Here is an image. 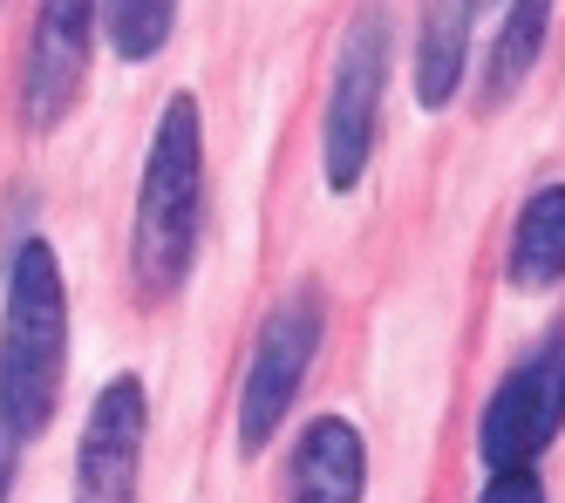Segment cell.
Instances as JSON below:
<instances>
[{
	"label": "cell",
	"mask_w": 565,
	"mask_h": 503,
	"mask_svg": "<svg viewBox=\"0 0 565 503\" xmlns=\"http://www.w3.org/2000/svg\"><path fill=\"white\" fill-rule=\"evenodd\" d=\"M558 429H565V327L532 341V354L491 388L477 415V456L483 470H532L558 442Z\"/></svg>",
	"instance_id": "5"
},
{
	"label": "cell",
	"mask_w": 565,
	"mask_h": 503,
	"mask_svg": "<svg viewBox=\"0 0 565 503\" xmlns=\"http://www.w3.org/2000/svg\"><path fill=\"white\" fill-rule=\"evenodd\" d=\"M369 496V442L348 415H313L287 463V503H361Z\"/></svg>",
	"instance_id": "8"
},
{
	"label": "cell",
	"mask_w": 565,
	"mask_h": 503,
	"mask_svg": "<svg viewBox=\"0 0 565 503\" xmlns=\"http://www.w3.org/2000/svg\"><path fill=\"white\" fill-rule=\"evenodd\" d=\"M552 8L558 0H504V21L491 28V55H483V75H477V109L483 116L518 103V89L532 82L545 41H552Z\"/></svg>",
	"instance_id": "9"
},
{
	"label": "cell",
	"mask_w": 565,
	"mask_h": 503,
	"mask_svg": "<svg viewBox=\"0 0 565 503\" xmlns=\"http://www.w3.org/2000/svg\"><path fill=\"white\" fill-rule=\"evenodd\" d=\"M320 333H328L320 286H294L287 300L259 320L246 374H238V449H246V456H259L279 436V422L294 415L300 382H307V367L320 354Z\"/></svg>",
	"instance_id": "4"
},
{
	"label": "cell",
	"mask_w": 565,
	"mask_h": 503,
	"mask_svg": "<svg viewBox=\"0 0 565 503\" xmlns=\"http://www.w3.org/2000/svg\"><path fill=\"white\" fill-rule=\"evenodd\" d=\"M504 279L518 292H552L565 279V184H539L532 197H524V212L511 225Z\"/></svg>",
	"instance_id": "11"
},
{
	"label": "cell",
	"mask_w": 565,
	"mask_h": 503,
	"mask_svg": "<svg viewBox=\"0 0 565 503\" xmlns=\"http://www.w3.org/2000/svg\"><path fill=\"white\" fill-rule=\"evenodd\" d=\"M198 245H205V116H198V96L178 89L150 130L130 212V279L143 307L178 300Z\"/></svg>",
	"instance_id": "1"
},
{
	"label": "cell",
	"mask_w": 565,
	"mask_h": 503,
	"mask_svg": "<svg viewBox=\"0 0 565 503\" xmlns=\"http://www.w3.org/2000/svg\"><path fill=\"white\" fill-rule=\"evenodd\" d=\"M103 41V0H34L28 55H21V130L49 137L83 103L89 55Z\"/></svg>",
	"instance_id": "6"
},
{
	"label": "cell",
	"mask_w": 565,
	"mask_h": 503,
	"mask_svg": "<svg viewBox=\"0 0 565 503\" xmlns=\"http://www.w3.org/2000/svg\"><path fill=\"white\" fill-rule=\"evenodd\" d=\"M68 382V279L49 238H21L0 292V422L21 442L49 436Z\"/></svg>",
	"instance_id": "2"
},
{
	"label": "cell",
	"mask_w": 565,
	"mask_h": 503,
	"mask_svg": "<svg viewBox=\"0 0 565 503\" xmlns=\"http://www.w3.org/2000/svg\"><path fill=\"white\" fill-rule=\"evenodd\" d=\"M388 55H395V28H388V0H361L341 55H334V82H328V109H320V178L334 197L361 191L382 143V103H388Z\"/></svg>",
	"instance_id": "3"
},
{
	"label": "cell",
	"mask_w": 565,
	"mask_h": 503,
	"mask_svg": "<svg viewBox=\"0 0 565 503\" xmlns=\"http://www.w3.org/2000/svg\"><path fill=\"white\" fill-rule=\"evenodd\" d=\"M21 449H28V442H21V436H14L8 422H0V503L14 496V470H21Z\"/></svg>",
	"instance_id": "14"
},
{
	"label": "cell",
	"mask_w": 565,
	"mask_h": 503,
	"mask_svg": "<svg viewBox=\"0 0 565 503\" xmlns=\"http://www.w3.org/2000/svg\"><path fill=\"white\" fill-rule=\"evenodd\" d=\"M171 28H178V0H103V34H109L116 62L164 55Z\"/></svg>",
	"instance_id": "12"
},
{
	"label": "cell",
	"mask_w": 565,
	"mask_h": 503,
	"mask_svg": "<svg viewBox=\"0 0 565 503\" xmlns=\"http://www.w3.org/2000/svg\"><path fill=\"white\" fill-rule=\"evenodd\" d=\"M477 8H491V0H470V14H477Z\"/></svg>",
	"instance_id": "15"
},
{
	"label": "cell",
	"mask_w": 565,
	"mask_h": 503,
	"mask_svg": "<svg viewBox=\"0 0 565 503\" xmlns=\"http://www.w3.org/2000/svg\"><path fill=\"white\" fill-rule=\"evenodd\" d=\"M143 436H150L143 374H116V382H103L89 415H83V436H75L68 503H137V490H143Z\"/></svg>",
	"instance_id": "7"
},
{
	"label": "cell",
	"mask_w": 565,
	"mask_h": 503,
	"mask_svg": "<svg viewBox=\"0 0 565 503\" xmlns=\"http://www.w3.org/2000/svg\"><path fill=\"white\" fill-rule=\"evenodd\" d=\"M483 477H491V483H483L477 503H545L539 470H483Z\"/></svg>",
	"instance_id": "13"
},
{
	"label": "cell",
	"mask_w": 565,
	"mask_h": 503,
	"mask_svg": "<svg viewBox=\"0 0 565 503\" xmlns=\"http://www.w3.org/2000/svg\"><path fill=\"white\" fill-rule=\"evenodd\" d=\"M470 68V0H423V34H416V103L450 109Z\"/></svg>",
	"instance_id": "10"
}]
</instances>
